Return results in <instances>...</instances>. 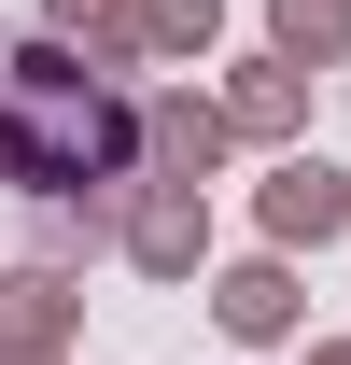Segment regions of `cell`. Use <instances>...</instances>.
I'll return each mask as SVG.
<instances>
[{"label":"cell","instance_id":"277c9868","mask_svg":"<svg viewBox=\"0 0 351 365\" xmlns=\"http://www.w3.org/2000/svg\"><path fill=\"white\" fill-rule=\"evenodd\" d=\"M239 155L225 140V113H211V85H155L141 98V182H183V197H211V169Z\"/></svg>","mask_w":351,"mask_h":365},{"label":"cell","instance_id":"8992f818","mask_svg":"<svg viewBox=\"0 0 351 365\" xmlns=\"http://www.w3.org/2000/svg\"><path fill=\"white\" fill-rule=\"evenodd\" d=\"M211 113H225V140L295 155V140H309V71H281V56H239V71L211 85Z\"/></svg>","mask_w":351,"mask_h":365},{"label":"cell","instance_id":"7a4b0ae2","mask_svg":"<svg viewBox=\"0 0 351 365\" xmlns=\"http://www.w3.org/2000/svg\"><path fill=\"white\" fill-rule=\"evenodd\" d=\"M253 225H267V253L295 267V253H323V239H351V169L337 155H267V182H253Z\"/></svg>","mask_w":351,"mask_h":365},{"label":"cell","instance_id":"ba28073f","mask_svg":"<svg viewBox=\"0 0 351 365\" xmlns=\"http://www.w3.org/2000/svg\"><path fill=\"white\" fill-rule=\"evenodd\" d=\"M43 43H56V56H85L98 85L155 71V56H141V14H127V0H43Z\"/></svg>","mask_w":351,"mask_h":365},{"label":"cell","instance_id":"7c38bea8","mask_svg":"<svg viewBox=\"0 0 351 365\" xmlns=\"http://www.w3.org/2000/svg\"><path fill=\"white\" fill-rule=\"evenodd\" d=\"M0 365H43V351H0Z\"/></svg>","mask_w":351,"mask_h":365},{"label":"cell","instance_id":"5b68a950","mask_svg":"<svg viewBox=\"0 0 351 365\" xmlns=\"http://www.w3.org/2000/svg\"><path fill=\"white\" fill-rule=\"evenodd\" d=\"M197 295H211V323L239 337V351H281V337H309V281L281 267V253H239V267H211Z\"/></svg>","mask_w":351,"mask_h":365},{"label":"cell","instance_id":"3957f363","mask_svg":"<svg viewBox=\"0 0 351 365\" xmlns=\"http://www.w3.org/2000/svg\"><path fill=\"white\" fill-rule=\"evenodd\" d=\"M113 253H127L141 281H211V197L127 182V197H113Z\"/></svg>","mask_w":351,"mask_h":365},{"label":"cell","instance_id":"6da1fadb","mask_svg":"<svg viewBox=\"0 0 351 365\" xmlns=\"http://www.w3.org/2000/svg\"><path fill=\"white\" fill-rule=\"evenodd\" d=\"M141 182V98L98 85L85 56H56L43 29L29 43H0V197H29V211H85Z\"/></svg>","mask_w":351,"mask_h":365},{"label":"cell","instance_id":"30bf717a","mask_svg":"<svg viewBox=\"0 0 351 365\" xmlns=\"http://www.w3.org/2000/svg\"><path fill=\"white\" fill-rule=\"evenodd\" d=\"M141 14V56H155V71H197V56L225 43V0H127Z\"/></svg>","mask_w":351,"mask_h":365},{"label":"cell","instance_id":"9c48e42d","mask_svg":"<svg viewBox=\"0 0 351 365\" xmlns=\"http://www.w3.org/2000/svg\"><path fill=\"white\" fill-rule=\"evenodd\" d=\"M267 56L323 85V71H337V56H351V0H267Z\"/></svg>","mask_w":351,"mask_h":365},{"label":"cell","instance_id":"8fae6325","mask_svg":"<svg viewBox=\"0 0 351 365\" xmlns=\"http://www.w3.org/2000/svg\"><path fill=\"white\" fill-rule=\"evenodd\" d=\"M309 365H351V337H309Z\"/></svg>","mask_w":351,"mask_h":365},{"label":"cell","instance_id":"52a82bcc","mask_svg":"<svg viewBox=\"0 0 351 365\" xmlns=\"http://www.w3.org/2000/svg\"><path fill=\"white\" fill-rule=\"evenodd\" d=\"M71 323H85V281L71 267H43V253H29V267H0V351H71Z\"/></svg>","mask_w":351,"mask_h":365}]
</instances>
